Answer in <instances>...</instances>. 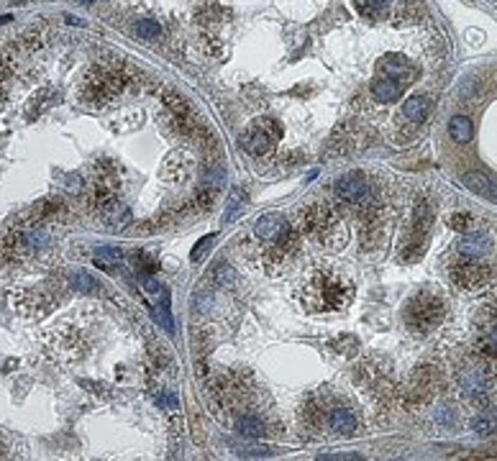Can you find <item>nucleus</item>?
<instances>
[{
    "label": "nucleus",
    "instance_id": "a878e982",
    "mask_svg": "<svg viewBox=\"0 0 497 461\" xmlns=\"http://www.w3.org/2000/svg\"><path fill=\"white\" fill-rule=\"evenodd\" d=\"M95 259H98L100 264H118L121 262V251L118 248H113V246H100L98 251H95Z\"/></svg>",
    "mask_w": 497,
    "mask_h": 461
},
{
    "label": "nucleus",
    "instance_id": "5701e85b",
    "mask_svg": "<svg viewBox=\"0 0 497 461\" xmlns=\"http://www.w3.org/2000/svg\"><path fill=\"white\" fill-rule=\"evenodd\" d=\"M244 200H246V198H244L241 190L231 192V198H228V208H226V213H223V220H226V223H231L236 215L241 213V210H244Z\"/></svg>",
    "mask_w": 497,
    "mask_h": 461
},
{
    "label": "nucleus",
    "instance_id": "7c9ffc66",
    "mask_svg": "<svg viewBox=\"0 0 497 461\" xmlns=\"http://www.w3.org/2000/svg\"><path fill=\"white\" fill-rule=\"evenodd\" d=\"M210 244H213V236H206V239H203V241H200L198 246H195V251H192V259L198 262L200 256L208 254V246H210Z\"/></svg>",
    "mask_w": 497,
    "mask_h": 461
},
{
    "label": "nucleus",
    "instance_id": "0eeeda50",
    "mask_svg": "<svg viewBox=\"0 0 497 461\" xmlns=\"http://www.w3.org/2000/svg\"><path fill=\"white\" fill-rule=\"evenodd\" d=\"M336 198L341 200V203L359 208V210L375 200L372 198L370 182H367V177L359 175V172H348V175H344V177L336 182Z\"/></svg>",
    "mask_w": 497,
    "mask_h": 461
},
{
    "label": "nucleus",
    "instance_id": "f03ea898",
    "mask_svg": "<svg viewBox=\"0 0 497 461\" xmlns=\"http://www.w3.org/2000/svg\"><path fill=\"white\" fill-rule=\"evenodd\" d=\"M295 228L300 231V236H308V239H313L323 248H331V251H339L348 241L346 220L331 203H313L306 210H300Z\"/></svg>",
    "mask_w": 497,
    "mask_h": 461
},
{
    "label": "nucleus",
    "instance_id": "1a4fd4ad",
    "mask_svg": "<svg viewBox=\"0 0 497 461\" xmlns=\"http://www.w3.org/2000/svg\"><path fill=\"white\" fill-rule=\"evenodd\" d=\"M403 87L405 82H400V80L395 77H377L375 82H372V98L377 100V103H395V100L403 95Z\"/></svg>",
    "mask_w": 497,
    "mask_h": 461
},
{
    "label": "nucleus",
    "instance_id": "72a5a7b5",
    "mask_svg": "<svg viewBox=\"0 0 497 461\" xmlns=\"http://www.w3.org/2000/svg\"><path fill=\"white\" fill-rule=\"evenodd\" d=\"M82 3H87V6H90V3H93V0H82Z\"/></svg>",
    "mask_w": 497,
    "mask_h": 461
},
{
    "label": "nucleus",
    "instance_id": "f257e3e1",
    "mask_svg": "<svg viewBox=\"0 0 497 461\" xmlns=\"http://www.w3.org/2000/svg\"><path fill=\"white\" fill-rule=\"evenodd\" d=\"M354 282L331 267L315 270L303 284V308L308 312H341L354 303Z\"/></svg>",
    "mask_w": 497,
    "mask_h": 461
},
{
    "label": "nucleus",
    "instance_id": "cd10ccee",
    "mask_svg": "<svg viewBox=\"0 0 497 461\" xmlns=\"http://www.w3.org/2000/svg\"><path fill=\"white\" fill-rule=\"evenodd\" d=\"M72 282L77 284V290H82V292H95V287H98V282H95V279H93L90 274H85V272L75 277Z\"/></svg>",
    "mask_w": 497,
    "mask_h": 461
},
{
    "label": "nucleus",
    "instance_id": "ddd939ff",
    "mask_svg": "<svg viewBox=\"0 0 497 461\" xmlns=\"http://www.w3.org/2000/svg\"><path fill=\"white\" fill-rule=\"evenodd\" d=\"M328 423L339 436H354L356 433V415L348 408H334L328 412Z\"/></svg>",
    "mask_w": 497,
    "mask_h": 461
},
{
    "label": "nucleus",
    "instance_id": "c85d7f7f",
    "mask_svg": "<svg viewBox=\"0 0 497 461\" xmlns=\"http://www.w3.org/2000/svg\"><path fill=\"white\" fill-rule=\"evenodd\" d=\"M448 223L456 228V231H469L472 228V215L469 213H454L448 218Z\"/></svg>",
    "mask_w": 497,
    "mask_h": 461
},
{
    "label": "nucleus",
    "instance_id": "2eb2a0df",
    "mask_svg": "<svg viewBox=\"0 0 497 461\" xmlns=\"http://www.w3.org/2000/svg\"><path fill=\"white\" fill-rule=\"evenodd\" d=\"M428 113H431V100L423 98V95H415V98H410L403 106V115L410 123H415V126H420V123L426 121Z\"/></svg>",
    "mask_w": 497,
    "mask_h": 461
},
{
    "label": "nucleus",
    "instance_id": "c756f323",
    "mask_svg": "<svg viewBox=\"0 0 497 461\" xmlns=\"http://www.w3.org/2000/svg\"><path fill=\"white\" fill-rule=\"evenodd\" d=\"M8 72H11V57L0 49V98H3V87H6Z\"/></svg>",
    "mask_w": 497,
    "mask_h": 461
},
{
    "label": "nucleus",
    "instance_id": "39448f33",
    "mask_svg": "<svg viewBox=\"0 0 497 461\" xmlns=\"http://www.w3.org/2000/svg\"><path fill=\"white\" fill-rule=\"evenodd\" d=\"M443 315H446V305L443 300L434 292H418L408 300L405 305V323L408 328H413L415 334H428L443 323Z\"/></svg>",
    "mask_w": 497,
    "mask_h": 461
},
{
    "label": "nucleus",
    "instance_id": "473e14b6",
    "mask_svg": "<svg viewBox=\"0 0 497 461\" xmlns=\"http://www.w3.org/2000/svg\"><path fill=\"white\" fill-rule=\"evenodd\" d=\"M11 3H26V0H11Z\"/></svg>",
    "mask_w": 497,
    "mask_h": 461
},
{
    "label": "nucleus",
    "instance_id": "dca6fc26",
    "mask_svg": "<svg viewBox=\"0 0 497 461\" xmlns=\"http://www.w3.org/2000/svg\"><path fill=\"white\" fill-rule=\"evenodd\" d=\"M236 431L241 433L244 438H264L267 436V423L259 415L246 412V415H241V418L236 420Z\"/></svg>",
    "mask_w": 497,
    "mask_h": 461
},
{
    "label": "nucleus",
    "instance_id": "412c9836",
    "mask_svg": "<svg viewBox=\"0 0 497 461\" xmlns=\"http://www.w3.org/2000/svg\"><path fill=\"white\" fill-rule=\"evenodd\" d=\"M303 423H306L308 428H320L323 426V420H326V412L320 410L318 405H315V400H310V403H306V408H303Z\"/></svg>",
    "mask_w": 497,
    "mask_h": 461
},
{
    "label": "nucleus",
    "instance_id": "2f4dec72",
    "mask_svg": "<svg viewBox=\"0 0 497 461\" xmlns=\"http://www.w3.org/2000/svg\"><path fill=\"white\" fill-rule=\"evenodd\" d=\"M156 318L164 320V328H167V331L172 334V318H170V310H167V305H162L159 310H156Z\"/></svg>",
    "mask_w": 497,
    "mask_h": 461
},
{
    "label": "nucleus",
    "instance_id": "423d86ee",
    "mask_svg": "<svg viewBox=\"0 0 497 461\" xmlns=\"http://www.w3.org/2000/svg\"><path fill=\"white\" fill-rule=\"evenodd\" d=\"M282 139V128L272 118H259L246 128V134L241 136V146L251 156H267L275 151L277 141Z\"/></svg>",
    "mask_w": 497,
    "mask_h": 461
},
{
    "label": "nucleus",
    "instance_id": "b1692460",
    "mask_svg": "<svg viewBox=\"0 0 497 461\" xmlns=\"http://www.w3.org/2000/svg\"><path fill=\"white\" fill-rule=\"evenodd\" d=\"M387 3H390V0H359V8H362L364 15L377 18V15H382L384 11H387Z\"/></svg>",
    "mask_w": 497,
    "mask_h": 461
},
{
    "label": "nucleus",
    "instance_id": "4468645a",
    "mask_svg": "<svg viewBox=\"0 0 497 461\" xmlns=\"http://www.w3.org/2000/svg\"><path fill=\"white\" fill-rule=\"evenodd\" d=\"M431 223H434V208L428 200H418L415 208H413V231L410 234L418 236H428L431 231Z\"/></svg>",
    "mask_w": 497,
    "mask_h": 461
},
{
    "label": "nucleus",
    "instance_id": "4be33fe9",
    "mask_svg": "<svg viewBox=\"0 0 497 461\" xmlns=\"http://www.w3.org/2000/svg\"><path fill=\"white\" fill-rule=\"evenodd\" d=\"M487 248H490V239H487V236H472V239H464V241L459 244V251L469 256L482 254Z\"/></svg>",
    "mask_w": 497,
    "mask_h": 461
},
{
    "label": "nucleus",
    "instance_id": "20e7f679",
    "mask_svg": "<svg viewBox=\"0 0 497 461\" xmlns=\"http://www.w3.org/2000/svg\"><path fill=\"white\" fill-rule=\"evenodd\" d=\"M300 244H303L300 231L287 223L272 241L259 244V248H262V254H259L262 270H267L275 277L290 272L292 264H295V259H298V254H300Z\"/></svg>",
    "mask_w": 497,
    "mask_h": 461
},
{
    "label": "nucleus",
    "instance_id": "bb28decb",
    "mask_svg": "<svg viewBox=\"0 0 497 461\" xmlns=\"http://www.w3.org/2000/svg\"><path fill=\"white\" fill-rule=\"evenodd\" d=\"M136 31H139L144 39H156V36H162V29H159V23L156 21H139Z\"/></svg>",
    "mask_w": 497,
    "mask_h": 461
},
{
    "label": "nucleus",
    "instance_id": "9b49d317",
    "mask_svg": "<svg viewBox=\"0 0 497 461\" xmlns=\"http://www.w3.org/2000/svg\"><path fill=\"white\" fill-rule=\"evenodd\" d=\"M190 170H192L190 159L177 151V154H172L170 159L162 164V177L170 179V182H185V179L190 177Z\"/></svg>",
    "mask_w": 497,
    "mask_h": 461
},
{
    "label": "nucleus",
    "instance_id": "6ab92c4d",
    "mask_svg": "<svg viewBox=\"0 0 497 461\" xmlns=\"http://www.w3.org/2000/svg\"><path fill=\"white\" fill-rule=\"evenodd\" d=\"M464 182H467L469 190L479 192V195H484V198L495 200V187H492V182L484 175H479V172H469V175H464Z\"/></svg>",
    "mask_w": 497,
    "mask_h": 461
},
{
    "label": "nucleus",
    "instance_id": "6e6552de",
    "mask_svg": "<svg viewBox=\"0 0 497 461\" xmlns=\"http://www.w3.org/2000/svg\"><path fill=\"white\" fill-rule=\"evenodd\" d=\"M492 272L490 264L484 262H474L472 256H469L467 262L462 264H454L451 267V279H454L456 287H462V290H477V287H484V284L492 282Z\"/></svg>",
    "mask_w": 497,
    "mask_h": 461
},
{
    "label": "nucleus",
    "instance_id": "f8f14e48",
    "mask_svg": "<svg viewBox=\"0 0 497 461\" xmlns=\"http://www.w3.org/2000/svg\"><path fill=\"white\" fill-rule=\"evenodd\" d=\"M284 226H287V220H284L279 213H267V215H262V218L256 220L254 236L259 239V244H267V241H272V239H275V236H277Z\"/></svg>",
    "mask_w": 497,
    "mask_h": 461
},
{
    "label": "nucleus",
    "instance_id": "9d476101",
    "mask_svg": "<svg viewBox=\"0 0 497 461\" xmlns=\"http://www.w3.org/2000/svg\"><path fill=\"white\" fill-rule=\"evenodd\" d=\"M459 390L467 398H482L487 390V379L479 369H462L459 372Z\"/></svg>",
    "mask_w": 497,
    "mask_h": 461
},
{
    "label": "nucleus",
    "instance_id": "aec40b11",
    "mask_svg": "<svg viewBox=\"0 0 497 461\" xmlns=\"http://www.w3.org/2000/svg\"><path fill=\"white\" fill-rule=\"evenodd\" d=\"M477 351H479L484 364H490V367L495 364V331H492V328L477 341Z\"/></svg>",
    "mask_w": 497,
    "mask_h": 461
},
{
    "label": "nucleus",
    "instance_id": "7ed1b4c3",
    "mask_svg": "<svg viewBox=\"0 0 497 461\" xmlns=\"http://www.w3.org/2000/svg\"><path fill=\"white\" fill-rule=\"evenodd\" d=\"M128 67L118 62H98L93 70L87 72L80 98L85 100L87 106H108L115 95H121L126 90L128 82Z\"/></svg>",
    "mask_w": 497,
    "mask_h": 461
},
{
    "label": "nucleus",
    "instance_id": "a211bd4d",
    "mask_svg": "<svg viewBox=\"0 0 497 461\" xmlns=\"http://www.w3.org/2000/svg\"><path fill=\"white\" fill-rule=\"evenodd\" d=\"M426 246H428V236H418V234H410V241L405 244L403 248V262H420L423 254H426Z\"/></svg>",
    "mask_w": 497,
    "mask_h": 461
},
{
    "label": "nucleus",
    "instance_id": "f3484780",
    "mask_svg": "<svg viewBox=\"0 0 497 461\" xmlns=\"http://www.w3.org/2000/svg\"><path fill=\"white\" fill-rule=\"evenodd\" d=\"M448 134H451V139H454L456 144H469L474 128H472V121H469L467 115H454L451 123H448Z\"/></svg>",
    "mask_w": 497,
    "mask_h": 461
},
{
    "label": "nucleus",
    "instance_id": "393cba45",
    "mask_svg": "<svg viewBox=\"0 0 497 461\" xmlns=\"http://www.w3.org/2000/svg\"><path fill=\"white\" fill-rule=\"evenodd\" d=\"M474 431L482 433V436H487V433L495 431V412L492 410H484L479 418H474Z\"/></svg>",
    "mask_w": 497,
    "mask_h": 461
}]
</instances>
